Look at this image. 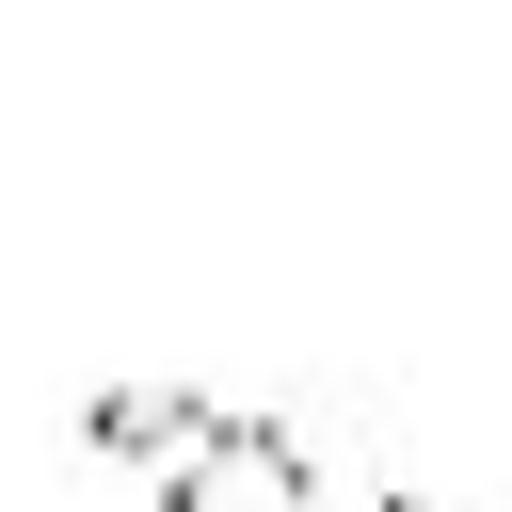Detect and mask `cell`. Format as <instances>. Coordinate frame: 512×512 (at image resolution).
<instances>
[{"instance_id":"6da1fadb","label":"cell","mask_w":512,"mask_h":512,"mask_svg":"<svg viewBox=\"0 0 512 512\" xmlns=\"http://www.w3.org/2000/svg\"><path fill=\"white\" fill-rule=\"evenodd\" d=\"M144 496L160 512H320V432L304 416H256V400H208V432Z\"/></svg>"},{"instance_id":"7a4b0ae2","label":"cell","mask_w":512,"mask_h":512,"mask_svg":"<svg viewBox=\"0 0 512 512\" xmlns=\"http://www.w3.org/2000/svg\"><path fill=\"white\" fill-rule=\"evenodd\" d=\"M192 432H208V400H192V384H96V400H80V448H96V464H128V480H160Z\"/></svg>"}]
</instances>
